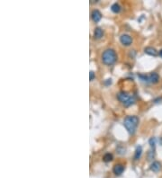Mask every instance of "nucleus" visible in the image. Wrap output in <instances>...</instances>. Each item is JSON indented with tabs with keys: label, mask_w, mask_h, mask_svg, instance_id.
Listing matches in <instances>:
<instances>
[{
	"label": "nucleus",
	"mask_w": 162,
	"mask_h": 178,
	"mask_svg": "<svg viewBox=\"0 0 162 178\" xmlns=\"http://www.w3.org/2000/svg\"><path fill=\"white\" fill-rule=\"evenodd\" d=\"M139 124V118L135 115H129L124 119L123 125L131 135H133Z\"/></svg>",
	"instance_id": "f257e3e1"
},
{
	"label": "nucleus",
	"mask_w": 162,
	"mask_h": 178,
	"mask_svg": "<svg viewBox=\"0 0 162 178\" xmlns=\"http://www.w3.org/2000/svg\"><path fill=\"white\" fill-rule=\"evenodd\" d=\"M117 99H118L119 102L125 107H129L135 103L134 96L129 93H127V92H124V91L118 93V94H117Z\"/></svg>",
	"instance_id": "f03ea898"
},
{
	"label": "nucleus",
	"mask_w": 162,
	"mask_h": 178,
	"mask_svg": "<svg viewBox=\"0 0 162 178\" xmlns=\"http://www.w3.org/2000/svg\"><path fill=\"white\" fill-rule=\"evenodd\" d=\"M116 60H117V55L113 49H107L103 52L102 61L104 62V64L110 66V65L114 64Z\"/></svg>",
	"instance_id": "7ed1b4c3"
},
{
	"label": "nucleus",
	"mask_w": 162,
	"mask_h": 178,
	"mask_svg": "<svg viewBox=\"0 0 162 178\" xmlns=\"http://www.w3.org/2000/svg\"><path fill=\"white\" fill-rule=\"evenodd\" d=\"M139 77L141 78L142 81L147 83H151V84H157L159 81V74L156 72L150 73V75L146 76V75H139Z\"/></svg>",
	"instance_id": "20e7f679"
},
{
	"label": "nucleus",
	"mask_w": 162,
	"mask_h": 178,
	"mask_svg": "<svg viewBox=\"0 0 162 178\" xmlns=\"http://www.w3.org/2000/svg\"><path fill=\"white\" fill-rule=\"evenodd\" d=\"M120 41L124 46H130L132 43V39L129 34H123L120 37Z\"/></svg>",
	"instance_id": "39448f33"
},
{
	"label": "nucleus",
	"mask_w": 162,
	"mask_h": 178,
	"mask_svg": "<svg viewBox=\"0 0 162 178\" xmlns=\"http://www.w3.org/2000/svg\"><path fill=\"white\" fill-rule=\"evenodd\" d=\"M91 17L95 23H97V22H99L102 18V14L100 13V11H98L97 9L93 10V12L91 14Z\"/></svg>",
	"instance_id": "423d86ee"
},
{
	"label": "nucleus",
	"mask_w": 162,
	"mask_h": 178,
	"mask_svg": "<svg viewBox=\"0 0 162 178\" xmlns=\"http://www.w3.org/2000/svg\"><path fill=\"white\" fill-rule=\"evenodd\" d=\"M124 171V166L121 164H116L114 168H113V172L114 173V175H120L123 173Z\"/></svg>",
	"instance_id": "0eeeda50"
},
{
	"label": "nucleus",
	"mask_w": 162,
	"mask_h": 178,
	"mask_svg": "<svg viewBox=\"0 0 162 178\" xmlns=\"http://www.w3.org/2000/svg\"><path fill=\"white\" fill-rule=\"evenodd\" d=\"M144 51H145L146 54L150 55V56L156 57V56L159 55V52L157 51V50L155 48H153V47H147V48L144 49Z\"/></svg>",
	"instance_id": "6e6552de"
},
{
	"label": "nucleus",
	"mask_w": 162,
	"mask_h": 178,
	"mask_svg": "<svg viewBox=\"0 0 162 178\" xmlns=\"http://www.w3.org/2000/svg\"><path fill=\"white\" fill-rule=\"evenodd\" d=\"M150 168L151 171L157 173V172H159V170L161 169V164H160L159 162H158V161H154L152 164L150 165Z\"/></svg>",
	"instance_id": "1a4fd4ad"
},
{
	"label": "nucleus",
	"mask_w": 162,
	"mask_h": 178,
	"mask_svg": "<svg viewBox=\"0 0 162 178\" xmlns=\"http://www.w3.org/2000/svg\"><path fill=\"white\" fill-rule=\"evenodd\" d=\"M103 35H104V32H103V30L99 27L95 28V31H94V38L95 39H101Z\"/></svg>",
	"instance_id": "9d476101"
},
{
	"label": "nucleus",
	"mask_w": 162,
	"mask_h": 178,
	"mask_svg": "<svg viewBox=\"0 0 162 178\" xmlns=\"http://www.w3.org/2000/svg\"><path fill=\"white\" fill-rule=\"evenodd\" d=\"M142 154V147L141 146H139L136 147V150H135V154H134V160H138L141 158V156Z\"/></svg>",
	"instance_id": "9b49d317"
},
{
	"label": "nucleus",
	"mask_w": 162,
	"mask_h": 178,
	"mask_svg": "<svg viewBox=\"0 0 162 178\" xmlns=\"http://www.w3.org/2000/svg\"><path fill=\"white\" fill-rule=\"evenodd\" d=\"M111 9H112V11H113L114 13L117 14V13H120V11H121V6H120V5H119V4L114 3V4H113V5H112V6H111Z\"/></svg>",
	"instance_id": "f8f14e48"
},
{
	"label": "nucleus",
	"mask_w": 162,
	"mask_h": 178,
	"mask_svg": "<svg viewBox=\"0 0 162 178\" xmlns=\"http://www.w3.org/2000/svg\"><path fill=\"white\" fill-rule=\"evenodd\" d=\"M103 160H104L105 162H110L113 160V155L111 153H106L104 158H103Z\"/></svg>",
	"instance_id": "ddd939ff"
},
{
	"label": "nucleus",
	"mask_w": 162,
	"mask_h": 178,
	"mask_svg": "<svg viewBox=\"0 0 162 178\" xmlns=\"http://www.w3.org/2000/svg\"><path fill=\"white\" fill-rule=\"evenodd\" d=\"M89 76H90V81L94 80V78H95V73H94L93 71H90V73H89Z\"/></svg>",
	"instance_id": "4468645a"
},
{
	"label": "nucleus",
	"mask_w": 162,
	"mask_h": 178,
	"mask_svg": "<svg viewBox=\"0 0 162 178\" xmlns=\"http://www.w3.org/2000/svg\"><path fill=\"white\" fill-rule=\"evenodd\" d=\"M159 55L162 58V50H160V51H159Z\"/></svg>",
	"instance_id": "2eb2a0df"
}]
</instances>
